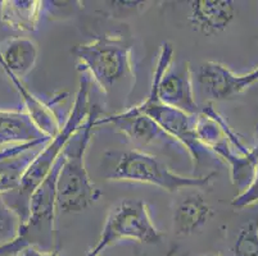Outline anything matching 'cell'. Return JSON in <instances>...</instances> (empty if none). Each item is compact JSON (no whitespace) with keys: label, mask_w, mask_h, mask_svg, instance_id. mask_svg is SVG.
I'll list each match as a JSON object with an SVG mask.
<instances>
[{"label":"cell","mask_w":258,"mask_h":256,"mask_svg":"<svg viewBox=\"0 0 258 256\" xmlns=\"http://www.w3.org/2000/svg\"><path fill=\"white\" fill-rule=\"evenodd\" d=\"M90 77L84 73L80 78L79 89L75 95V102L64 124L60 127L59 132L54 136L48 144L39 152L35 160L30 164L23 175L21 185L17 191L2 196L6 203L13 209L21 220V224L26 222L30 213V201L37 187L44 182L50 173L54 163L59 158L63 149L74 136V133L83 126L84 122L90 114L91 107L89 104V93H90Z\"/></svg>","instance_id":"1"},{"label":"cell","mask_w":258,"mask_h":256,"mask_svg":"<svg viewBox=\"0 0 258 256\" xmlns=\"http://www.w3.org/2000/svg\"><path fill=\"white\" fill-rule=\"evenodd\" d=\"M201 88L212 100L234 98L258 82V67L249 73L236 74L217 62H206L198 72Z\"/></svg>","instance_id":"9"},{"label":"cell","mask_w":258,"mask_h":256,"mask_svg":"<svg viewBox=\"0 0 258 256\" xmlns=\"http://www.w3.org/2000/svg\"><path fill=\"white\" fill-rule=\"evenodd\" d=\"M44 2L40 0H6L0 6V20L12 30L34 32L39 27Z\"/></svg>","instance_id":"16"},{"label":"cell","mask_w":258,"mask_h":256,"mask_svg":"<svg viewBox=\"0 0 258 256\" xmlns=\"http://www.w3.org/2000/svg\"><path fill=\"white\" fill-rule=\"evenodd\" d=\"M122 239H134L145 245L161 243L162 233L152 220L147 203L139 199H125L109 210L97 245L85 256L100 253Z\"/></svg>","instance_id":"6"},{"label":"cell","mask_w":258,"mask_h":256,"mask_svg":"<svg viewBox=\"0 0 258 256\" xmlns=\"http://www.w3.org/2000/svg\"><path fill=\"white\" fill-rule=\"evenodd\" d=\"M41 140L51 137L40 130L27 113L0 109V150Z\"/></svg>","instance_id":"13"},{"label":"cell","mask_w":258,"mask_h":256,"mask_svg":"<svg viewBox=\"0 0 258 256\" xmlns=\"http://www.w3.org/2000/svg\"><path fill=\"white\" fill-rule=\"evenodd\" d=\"M245 158H247V160L249 161V164L253 168L258 166V144L255 145L252 150H249V152H248V155Z\"/></svg>","instance_id":"22"},{"label":"cell","mask_w":258,"mask_h":256,"mask_svg":"<svg viewBox=\"0 0 258 256\" xmlns=\"http://www.w3.org/2000/svg\"><path fill=\"white\" fill-rule=\"evenodd\" d=\"M62 163L63 154H60L48 177L31 196L29 217L20 225L17 237L0 247V255H17L29 247L41 251L55 250L57 178Z\"/></svg>","instance_id":"5"},{"label":"cell","mask_w":258,"mask_h":256,"mask_svg":"<svg viewBox=\"0 0 258 256\" xmlns=\"http://www.w3.org/2000/svg\"><path fill=\"white\" fill-rule=\"evenodd\" d=\"M72 53L79 60V70L88 74L105 95H111L117 88L135 79L133 48L119 35H100L76 45Z\"/></svg>","instance_id":"4"},{"label":"cell","mask_w":258,"mask_h":256,"mask_svg":"<svg viewBox=\"0 0 258 256\" xmlns=\"http://www.w3.org/2000/svg\"><path fill=\"white\" fill-rule=\"evenodd\" d=\"M102 159L103 177L107 180L147 183L171 194L182 189H205L216 177L213 172L202 177L177 175L157 156L139 149L108 150Z\"/></svg>","instance_id":"3"},{"label":"cell","mask_w":258,"mask_h":256,"mask_svg":"<svg viewBox=\"0 0 258 256\" xmlns=\"http://www.w3.org/2000/svg\"><path fill=\"white\" fill-rule=\"evenodd\" d=\"M258 203V166H255L253 170V177L252 181L249 182L245 189L233 199L231 205L234 208L243 209L247 206H252Z\"/></svg>","instance_id":"20"},{"label":"cell","mask_w":258,"mask_h":256,"mask_svg":"<svg viewBox=\"0 0 258 256\" xmlns=\"http://www.w3.org/2000/svg\"><path fill=\"white\" fill-rule=\"evenodd\" d=\"M7 76L9 77L12 83L15 84L16 90L18 91L21 99L23 100L26 113L31 117L32 121L36 123V126L39 127L40 130L43 131L46 136L53 138L54 136L59 132L60 127L62 126H60L59 119H58L57 114L54 113V110L51 109L50 105L45 104V103L41 102L39 98H36V96L23 84L22 79L17 78V77H15L13 74L9 73H7Z\"/></svg>","instance_id":"17"},{"label":"cell","mask_w":258,"mask_h":256,"mask_svg":"<svg viewBox=\"0 0 258 256\" xmlns=\"http://www.w3.org/2000/svg\"><path fill=\"white\" fill-rule=\"evenodd\" d=\"M173 48L163 42L159 50L153 79L157 95L163 104L187 114H198L193 74L187 62H173Z\"/></svg>","instance_id":"7"},{"label":"cell","mask_w":258,"mask_h":256,"mask_svg":"<svg viewBox=\"0 0 258 256\" xmlns=\"http://www.w3.org/2000/svg\"><path fill=\"white\" fill-rule=\"evenodd\" d=\"M205 256H220V255H213V253H210V255H205Z\"/></svg>","instance_id":"23"},{"label":"cell","mask_w":258,"mask_h":256,"mask_svg":"<svg viewBox=\"0 0 258 256\" xmlns=\"http://www.w3.org/2000/svg\"><path fill=\"white\" fill-rule=\"evenodd\" d=\"M233 256H258V218L241 225L231 246Z\"/></svg>","instance_id":"18"},{"label":"cell","mask_w":258,"mask_h":256,"mask_svg":"<svg viewBox=\"0 0 258 256\" xmlns=\"http://www.w3.org/2000/svg\"><path fill=\"white\" fill-rule=\"evenodd\" d=\"M138 107L152 121L156 122L168 137L175 138L186 147L194 166H198L206 158V155L211 152L202 145L197 135V121H198L199 113L187 114V113L163 104L158 99L156 84L153 81H152L148 96Z\"/></svg>","instance_id":"8"},{"label":"cell","mask_w":258,"mask_h":256,"mask_svg":"<svg viewBox=\"0 0 258 256\" xmlns=\"http://www.w3.org/2000/svg\"><path fill=\"white\" fill-rule=\"evenodd\" d=\"M102 124H111L118 132H121L125 137L139 146L153 144L154 141L165 136L168 137L159 128L158 124L152 121L144 112H142L138 105L125 112L112 114V116L99 117L95 121V127L102 126Z\"/></svg>","instance_id":"11"},{"label":"cell","mask_w":258,"mask_h":256,"mask_svg":"<svg viewBox=\"0 0 258 256\" xmlns=\"http://www.w3.org/2000/svg\"><path fill=\"white\" fill-rule=\"evenodd\" d=\"M100 109L91 107L83 126L63 149V163L57 178V209L63 213H81L97 203L102 192L95 187L86 169V151Z\"/></svg>","instance_id":"2"},{"label":"cell","mask_w":258,"mask_h":256,"mask_svg":"<svg viewBox=\"0 0 258 256\" xmlns=\"http://www.w3.org/2000/svg\"><path fill=\"white\" fill-rule=\"evenodd\" d=\"M189 4L190 26L206 36L225 31L235 18V6L231 0H193Z\"/></svg>","instance_id":"12"},{"label":"cell","mask_w":258,"mask_h":256,"mask_svg":"<svg viewBox=\"0 0 258 256\" xmlns=\"http://www.w3.org/2000/svg\"><path fill=\"white\" fill-rule=\"evenodd\" d=\"M16 256H59L57 250L54 251H41L37 250L35 247H29L26 248V250L21 251L20 253H17Z\"/></svg>","instance_id":"21"},{"label":"cell","mask_w":258,"mask_h":256,"mask_svg":"<svg viewBox=\"0 0 258 256\" xmlns=\"http://www.w3.org/2000/svg\"><path fill=\"white\" fill-rule=\"evenodd\" d=\"M50 140L0 150V196L17 191L23 175Z\"/></svg>","instance_id":"10"},{"label":"cell","mask_w":258,"mask_h":256,"mask_svg":"<svg viewBox=\"0 0 258 256\" xmlns=\"http://www.w3.org/2000/svg\"><path fill=\"white\" fill-rule=\"evenodd\" d=\"M215 215V211L199 192L187 194L176 203L172 214V228L176 236L196 233Z\"/></svg>","instance_id":"14"},{"label":"cell","mask_w":258,"mask_h":256,"mask_svg":"<svg viewBox=\"0 0 258 256\" xmlns=\"http://www.w3.org/2000/svg\"><path fill=\"white\" fill-rule=\"evenodd\" d=\"M37 45L27 37H16L0 46V67L6 73L23 79L35 68Z\"/></svg>","instance_id":"15"},{"label":"cell","mask_w":258,"mask_h":256,"mask_svg":"<svg viewBox=\"0 0 258 256\" xmlns=\"http://www.w3.org/2000/svg\"><path fill=\"white\" fill-rule=\"evenodd\" d=\"M21 220L13 209L0 196V247L17 237Z\"/></svg>","instance_id":"19"}]
</instances>
